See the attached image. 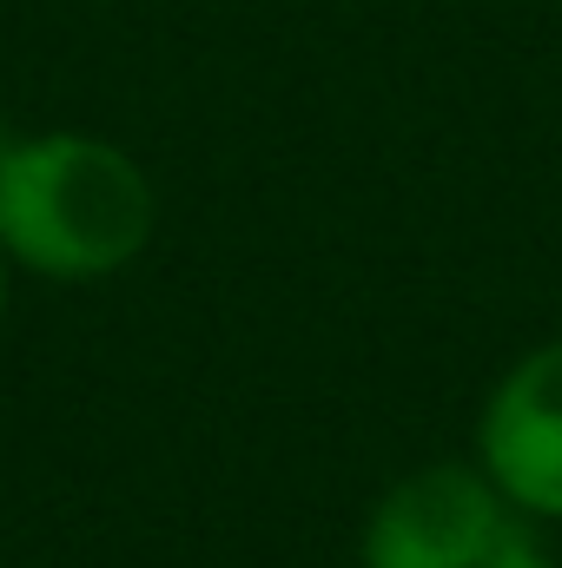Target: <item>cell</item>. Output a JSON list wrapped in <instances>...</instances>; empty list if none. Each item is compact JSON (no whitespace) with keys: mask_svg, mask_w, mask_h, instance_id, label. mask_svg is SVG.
<instances>
[{"mask_svg":"<svg viewBox=\"0 0 562 568\" xmlns=\"http://www.w3.org/2000/svg\"><path fill=\"white\" fill-rule=\"evenodd\" d=\"M152 239V179L93 133L13 140L0 159V252L40 278H107Z\"/></svg>","mask_w":562,"mask_h":568,"instance_id":"obj_1","label":"cell"},{"mask_svg":"<svg viewBox=\"0 0 562 568\" xmlns=\"http://www.w3.org/2000/svg\"><path fill=\"white\" fill-rule=\"evenodd\" d=\"M510 536V503L483 469L423 463L391 483L364 523V568H483Z\"/></svg>","mask_w":562,"mask_h":568,"instance_id":"obj_2","label":"cell"},{"mask_svg":"<svg viewBox=\"0 0 562 568\" xmlns=\"http://www.w3.org/2000/svg\"><path fill=\"white\" fill-rule=\"evenodd\" d=\"M476 449L510 509L562 523V337L510 364L483 404Z\"/></svg>","mask_w":562,"mask_h":568,"instance_id":"obj_3","label":"cell"},{"mask_svg":"<svg viewBox=\"0 0 562 568\" xmlns=\"http://www.w3.org/2000/svg\"><path fill=\"white\" fill-rule=\"evenodd\" d=\"M483 568H556V562L543 556V542H536L530 529H516V523H510V536L483 556Z\"/></svg>","mask_w":562,"mask_h":568,"instance_id":"obj_4","label":"cell"},{"mask_svg":"<svg viewBox=\"0 0 562 568\" xmlns=\"http://www.w3.org/2000/svg\"><path fill=\"white\" fill-rule=\"evenodd\" d=\"M7 145H13V140H7V120H0V159H7Z\"/></svg>","mask_w":562,"mask_h":568,"instance_id":"obj_5","label":"cell"},{"mask_svg":"<svg viewBox=\"0 0 562 568\" xmlns=\"http://www.w3.org/2000/svg\"><path fill=\"white\" fill-rule=\"evenodd\" d=\"M0 304H7V284H0Z\"/></svg>","mask_w":562,"mask_h":568,"instance_id":"obj_6","label":"cell"}]
</instances>
